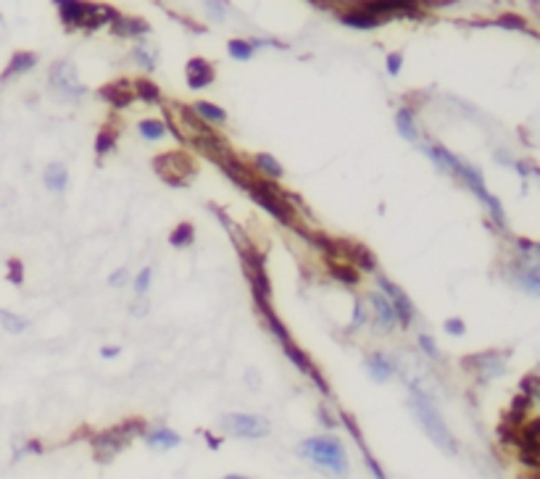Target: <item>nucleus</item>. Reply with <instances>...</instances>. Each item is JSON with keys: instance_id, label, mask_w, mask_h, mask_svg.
<instances>
[{"instance_id": "obj_1", "label": "nucleus", "mask_w": 540, "mask_h": 479, "mask_svg": "<svg viewBox=\"0 0 540 479\" xmlns=\"http://www.w3.org/2000/svg\"><path fill=\"white\" fill-rule=\"evenodd\" d=\"M298 456L308 458L311 463H317L319 469H324L327 474L335 477H345L348 471V458H345V448L335 437H311L298 445Z\"/></svg>"}, {"instance_id": "obj_2", "label": "nucleus", "mask_w": 540, "mask_h": 479, "mask_svg": "<svg viewBox=\"0 0 540 479\" xmlns=\"http://www.w3.org/2000/svg\"><path fill=\"white\" fill-rule=\"evenodd\" d=\"M411 406H414V413H417L419 424H422L424 432H427V437L438 445L440 450H445V453H456V450H458V443L454 440L451 429L445 427V422H443L440 411L435 409V406H432V400H430L422 390H417V387H411Z\"/></svg>"}, {"instance_id": "obj_3", "label": "nucleus", "mask_w": 540, "mask_h": 479, "mask_svg": "<svg viewBox=\"0 0 540 479\" xmlns=\"http://www.w3.org/2000/svg\"><path fill=\"white\" fill-rule=\"evenodd\" d=\"M137 432H143V422H130V424H121V427L106 429L93 443L95 445V458L98 461H111L121 448H127V443L135 437Z\"/></svg>"}, {"instance_id": "obj_4", "label": "nucleus", "mask_w": 540, "mask_h": 479, "mask_svg": "<svg viewBox=\"0 0 540 479\" xmlns=\"http://www.w3.org/2000/svg\"><path fill=\"white\" fill-rule=\"evenodd\" d=\"M221 427L232 437H245V440H258L269 435V422L256 413H227L221 419Z\"/></svg>"}, {"instance_id": "obj_5", "label": "nucleus", "mask_w": 540, "mask_h": 479, "mask_svg": "<svg viewBox=\"0 0 540 479\" xmlns=\"http://www.w3.org/2000/svg\"><path fill=\"white\" fill-rule=\"evenodd\" d=\"M51 85L64 95L69 101H77L82 98L87 90L85 85H79V77H77V68L71 61H58L51 66Z\"/></svg>"}, {"instance_id": "obj_6", "label": "nucleus", "mask_w": 540, "mask_h": 479, "mask_svg": "<svg viewBox=\"0 0 540 479\" xmlns=\"http://www.w3.org/2000/svg\"><path fill=\"white\" fill-rule=\"evenodd\" d=\"M377 282H380V290L385 292L388 303L393 306V311H395V319H398V324H401V326L411 324V316H414V311H411V300H408V295H406V292L401 290L398 285H393L390 279H385V276H380Z\"/></svg>"}, {"instance_id": "obj_7", "label": "nucleus", "mask_w": 540, "mask_h": 479, "mask_svg": "<svg viewBox=\"0 0 540 479\" xmlns=\"http://www.w3.org/2000/svg\"><path fill=\"white\" fill-rule=\"evenodd\" d=\"M248 192H251V198H254L256 203L261 205V208H267L271 216L277 219V222L287 224L290 222V211H285V205H282V198H277L274 192H271L269 187H264V185H256V182H251L248 185Z\"/></svg>"}, {"instance_id": "obj_8", "label": "nucleus", "mask_w": 540, "mask_h": 479, "mask_svg": "<svg viewBox=\"0 0 540 479\" xmlns=\"http://www.w3.org/2000/svg\"><path fill=\"white\" fill-rule=\"evenodd\" d=\"M119 14L111 8V5H103V3H85V16H82V29L87 32H95V29H101L103 24H108V21H114Z\"/></svg>"}, {"instance_id": "obj_9", "label": "nucleus", "mask_w": 540, "mask_h": 479, "mask_svg": "<svg viewBox=\"0 0 540 479\" xmlns=\"http://www.w3.org/2000/svg\"><path fill=\"white\" fill-rule=\"evenodd\" d=\"M185 77H187V85L193 87V90H201V87H208L214 82V66L208 61H203V58H190L185 68Z\"/></svg>"}, {"instance_id": "obj_10", "label": "nucleus", "mask_w": 540, "mask_h": 479, "mask_svg": "<svg viewBox=\"0 0 540 479\" xmlns=\"http://www.w3.org/2000/svg\"><path fill=\"white\" fill-rule=\"evenodd\" d=\"M464 363H477V376H480V379H485V382L506 372V366L498 361V353H480V356H469Z\"/></svg>"}, {"instance_id": "obj_11", "label": "nucleus", "mask_w": 540, "mask_h": 479, "mask_svg": "<svg viewBox=\"0 0 540 479\" xmlns=\"http://www.w3.org/2000/svg\"><path fill=\"white\" fill-rule=\"evenodd\" d=\"M37 64V55L29 51H19L11 55V61H8V66H5V71L0 74V82H8L11 77H19V74H27L29 68Z\"/></svg>"}, {"instance_id": "obj_12", "label": "nucleus", "mask_w": 540, "mask_h": 479, "mask_svg": "<svg viewBox=\"0 0 540 479\" xmlns=\"http://www.w3.org/2000/svg\"><path fill=\"white\" fill-rule=\"evenodd\" d=\"M369 300H371L374 313H377V322H380V326H382L385 332H390L393 326L398 324V319H395V311H393V306L388 303V298H385L382 292H371Z\"/></svg>"}, {"instance_id": "obj_13", "label": "nucleus", "mask_w": 540, "mask_h": 479, "mask_svg": "<svg viewBox=\"0 0 540 479\" xmlns=\"http://www.w3.org/2000/svg\"><path fill=\"white\" fill-rule=\"evenodd\" d=\"M101 98L103 101H108L114 108H127L130 103H132V90L127 87V82H114V85H106L101 90Z\"/></svg>"}, {"instance_id": "obj_14", "label": "nucleus", "mask_w": 540, "mask_h": 479, "mask_svg": "<svg viewBox=\"0 0 540 479\" xmlns=\"http://www.w3.org/2000/svg\"><path fill=\"white\" fill-rule=\"evenodd\" d=\"M61 11V21L66 27H79L85 16V0H53Z\"/></svg>"}, {"instance_id": "obj_15", "label": "nucleus", "mask_w": 540, "mask_h": 479, "mask_svg": "<svg viewBox=\"0 0 540 479\" xmlns=\"http://www.w3.org/2000/svg\"><path fill=\"white\" fill-rule=\"evenodd\" d=\"M111 24H114V34H119V37H140V34H145L151 29L148 21H143V18H130V16H116Z\"/></svg>"}, {"instance_id": "obj_16", "label": "nucleus", "mask_w": 540, "mask_h": 479, "mask_svg": "<svg viewBox=\"0 0 540 479\" xmlns=\"http://www.w3.org/2000/svg\"><path fill=\"white\" fill-rule=\"evenodd\" d=\"M340 21H343L345 27H354V29H374V27H380V24H382L377 16L367 14L361 5L354 8V11H345V14L340 16Z\"/></svg>"}, {"instance_id": "obj_17", "label": "nucleus", "mask_w": 540, "mask_h": 479, "mask_svg": "<svg viewBox=\"0 0 540 479\" xmlns=\"http://www.w3.org/2000/svg\"><path fill=\"white\" fill-rule=\"evenodd\" d=\"M42 179H45V187L51 190V192H64L69 185V171L64 164H48Z\"/></svg>"}, {"instance_id": "obj_18", "label": "nucleus", "mask_w": 540, "mask_h": 479, "mask_svg": "<svg viewBox=\"0 0 540 479\" xmlns=\"http://www.w3.org/2000/svg\"><path fill=\"white\" fill-rule=\"evenodd\" d=\"M538 432H540V424L538 422H532V424L519 435V445H522L524 458H527L530 466H535V456H538Z\"/></svg>"}, {"instance_id": "obj_19", "label": "nucleus", "mask_w": 540, "mask_h": 479, "mask_svg": "<svg viewBox=\"0 0 540 479\" xmlns=\"http://www.w3.org/2000/svg\"><path fill=\"white\" fill-rule=\"evenodd\" d=\"M145 443L151 445L153 450H171V448L180 445V435H174L171 429H153L145 437Z\"/></svg>"}, {"instance_id": "obj_20", "label": "nucleus", "mask_w": 540, "mask_h": 479, "mask_svg": "<svg viewBox=\"0 0 540 479\" xmlns=\"http://www.w3.org/2000/svg\"><path fill=\"white\" fill-rule=\"evenodd\" d=\"M367 369H369L371 379H377V382H388L393 376V363L382 353H371L367 359Z\"/></svg>"}, {"instance_id": "obj_21", "label": "nucleus", "mask_w": 540, "mask_h": 479, "mask_svg": "<svg viewBox=\"0 0 540 479\" xmlns=\"http://www.w3.org/2000/svg\"><path fill=\"white\" fill-rule=\"evenodd\" d=\"M395 127H398V132L404 135V140H417L419 137V129H417V121H414V114L408 111V108H401L398 114H395Z\"/></svg>"}, {"instance_id": "obj_22", "label": "nucleus", "mask_w": 540, "mask_h": 479, "mask_svg": "<svg viewBox=\"0 0 540 479\" xmlns=\"http://www.w3.org/2000/svg\"><path fill=\"white\" fill-rule=\"evenodd\" d=\"M282 350H285L287 359L298 366V372H304V374H314V366H311V361L304 356V350H298V348H295V342L290 340V337H287V340H282Z\"/></svg>"}, {"instance_id": "obj_23", "label": "nucleus", "mask_w": 540, "mask_h": 479, "mask_svg": "<svg viewBox=\"0 0 540 479\" xmlns=\"http://www.w3.org/2000/svg\"><path fill=\"white\" fill-rule=\"evenodd\" d=\"M195 114L201 116L203 121H211V124H224L227 121V114L221 111L219 105H214V103H195Z\"/></svg>"}, {"instance_id": "obj_24", "label": "nucleus", "mask_w": 540, "mask_h": 479, "mask_svg": "<svg viewBox=\"0 0 540 479\" xmlns=\"http://www.w3.org/2000/svg\"><path fill=\"white\" fill-rule=\"evenodd\" d=\"M256 166L264 171L267 177H271V179H280V177H282V166H280V161H277L274 155H269V153H258V155H256Z\"/></svg>"}, {"instance_id": "obj_25", "label": "nucleus", "mask_w": 540, "mask_h": 479, "mask_svg": "<svg viewBox=\"0 0 540 479\" xmlns=\"http://www.w3.org/2000/svg\"><path fill=\"white\" fill-rule=\"evenodd\" d=\"M193 240H195V229H193V224H180L174 232H171L169 242L174 248H187V245H193Z\"/></svg>"}, {"instance_id": "obj_26", "label": "nucleus", "mask_w": 540, "mask_h": 479, "mask_svg": "<svg viewBox=\"0 0 540 479\" xmlns=\"http://www.w3.org/2000/svg\"><path fill=\"white\" fill-rule=\"evenodd\" d=\"M140 135L145 137V140H158V137L167 135V124L158 119H145L140 121Z\"/></svg>"}, {"instance_id": "obj_27", "label": "nucleus", "mask_w": 540, "mask_h": 479, "mask_svg": "<svg viewBox=\"0 0 540 479\" xmlns=\"http://www.w3.org/2000/svg\"><path fill=\"white\" fill-rule=\"evenodd\" d=\"M135 90H137V95H140V101H145V103H158V101H161V90L153 85L151 79H137Z\"/></svg>"}, {"instance_id": "obj_28", "label": "nucleus", "mask_w": 540, "mask_h": 479, "mask_svg": "<svg viewBox=\"0 0 540 479\" xmlns=\"http://www.w3.org/2000/svg\"><path fill=\"white\" fill-rule=\"evenodd\" d=\"M227 51H230V55L237 58V61H248V58L254 55V45H251V42H245V40H230Z\"/></svg>"}, {"instance_id": "obj_29", "label": "nucleus", "mask_w": 540, "mask_h": 479, "mask_svg": "<svg viewBox=\"0 0 540 479\" xmlns=\"http://www.w3.org/2000/svg\"><path fill=\"white\" fill-rule=\"evenodd\" d=\"M0 322H3V329H8V332H16V335L27 329V319L14 316V313H8V311H0Z\"/></svg>"}, {"instance_id": "obj_30", "label": "nucleus", "mask_w": 540, "mask_h": 479, "mask_svg": "<svg viewBox=\"0 0 540 479\" xmlns=\"http://www.w3.org/2000/svg\"><path fill=\"white\" fill-rule=\"evenodd\" d=\"M519 285H522V287H527V290L532 292V295H538V292H540V276H538V269H535V266H530L527 272L519 274Z\"/></svg>"}, {"instance_id": "obj_31", "label": "nucleus", "mask_w": 540, "mask_h": 479, "mask_svg": "<svg viewBox=\"0 0 540 479\" xmlns=\"http://www.w3.org/2000/svg\"><path fill=\"white\" fill-rule=\"evenodd\" d=\"M351 256L358 266H364V269H374V253H369L364 245H351Z\"/></svg>"}, {"instance_id": "obj_32", "label": "nucleus", "mask_w": 540, "mask_h": 479, "mask_svg": "<svg viewBox=\"0 0 540 479\" xmlns=\"http://www.w3.org/2000/svg\"><path fill=\"white\" fill-rule=\"evenodd\" d=\"M132 55H135L137 64H140L143 68H148V71L156 66V55H153L151 48H143V45H140V48H135V51H132Z\"/></svg>"}, {"instance_id": "obj_33", "label": "nucleus", "mask_w": 540, "mask_h": 479, "mask_svg": "<svg viewBox=\"0 0 540 479\" xmlns=\"http://www.w3.org/2000/svg\"><path fill=\"white\" fill-rule=\"evenodd\" d=\"M8 276H11L14 285H21V282H24V266H21L19 258H11V261H8Z\"/></svg>"}, {"instance_id": "obj_34", "label": "nucleus", "mask_w": 540, "mask_h": 479, "mask_svg": "<svg viewBox=\"0 0 540 479\" xmlns=\"http://www.w3.org/2000/svg\"><path fill=\"white\" fill-rule=\"evenodd\" d=\"M111 148H114V135H111V132H101L98 140H95V153L103 155V153H108Z\"/></svg>"}, {"instance_id": "obj_35", "label": "nucleus", "mask_w": 540, "mask_h": 479, "mask_svg": "<svg viewBox=\"0 0 540 479\" xmlns=\"http://www.w3.org/2000/svg\"><path fill=\"white\" fill-rule=\"evenodd\" d=\"M498 27H506V29H527L522 16H514V14H506V16L498 18Z\"/></svg>"}, {"instance_id": "obj_36", "label": "nucleus", "mask_w": 540, "mask_h": 479, "mask_svg": "<svg viewBox=\"0 0 540 479\" xmlns=\"http://www.w3.org/2000/svg\"><path fill=\"white\" fill-rule=\"evenodd\" d=\"M332 274L338 276L343 285H356V282H358L356 272H354V269H348V266H335V269H332Z\"/></svg>"}, {"instance_id": "obj_37", "label": "nucleus", "mask_w": 540, "mask_h": 479, "mask_svg": "<svg viewBox=\"0 0 540 479\" xmlns=\"http://www.w3.org/2000/svg\"><path fill=\"white\" fill-rule=\"evenodd\" d=\"M151 269H148V266H145V269H143V272L137 274V279H135V290H137V295H143V292L148 290V287H151Z\"/></svg>"}, {"instance_id": "obj_38", "label": "nucleus", "mask_w": 540, "mask_h": 479, "mask_svg": "<svg viewBox=\"0 0 540 479\" xmlns=\"http://www.w3.org/2000/svg\"><path fill=\"white\" fill-rule=\"evenodd\" d=\"M401 64H404V55H401V53H390L388 55V71L390 74H398V71H401Z\"/></svg>"}, {"instance_id": "obj_39", "label": "nucleus", "mask_w": 540, "mask_h": 479, "mask_svg": "<svg viewBox=\"0 0 540 479\" xmlns=\"http://www.w3.org/2000/svg\"><path fill=\"white\" fill-rule=\"evenodd\" d=\"M419 345L424 348V353H427V356H432V359H438V356H440L438 348H435V342L430 340L427 335H422V337H419Z\"/></svg>"}, {"instance_id": "obj_40", "label": "nucleus", "mask_w": 540, "mask_h": 479, "mask_svg": "<svg viewBox=\"0 0 540 479\" xmlns=\"http://www.w3.org/2000/svg\"><path fill=\"white\" fill-rule=\"evenodd\" d=\"M364 324V303L361 300H356V308H354V322H351V329H358V326Z\"/></svg>"}, {"instance_id": "obj_41", "label": "nucleus", "mask_w": 540, "mask_h": 479, "mask_svg": "<svg viewBox=\"0 0 540 479\" xmlns=\"http://www.w3.org/2000/svg\"><path fill=\"white\" fill-rule=\"evenodd\" d=\"M445 332L448 335H464V322L461 319H448L445 322Z\"/></svg>"}, {"instance_id": "obj_42", "label": "nucleus", "mask_w": 540, "mask_h": 479, "mask_svg": "<svg viewBox=\"0 0 540 479\" xmlns=\"http://www.w3.org/2000/svg\"><path fill=\"white\" fill-rule=\"evenodd\" d=\"M124 279H127V269H119V272H114L108 276V285H111V287H121Z\"/></svg>"}, {"instance_id": "obj_43", "label": "nucleus", "mask_w": 540, "mask_h": 479, "mask_svg": "<svg viewBox=\"0 0 540 479\" xmlns=\"http://www.w3.org/2000/svg\"><path fill=\"white\" fill-rule=\"evenodd\" d=\"M119 353H121L119 348H103V356H106V359H114V356H119Z\"/></svg>"}, {"instance_id": "obj_44", "label": "nucleus", "mask_w": 540, "mask_h": 479, "mask_svg": "<svg viewBox=\"0 0 540 479\" xmlns=\"http://www.w3.org/2000/svg\"><path fill=\"white\" fill-rule=\"evenodd\" d=\"M224 479H251V477H240V474H230V477H224Z\"/></svg>"}]
</instances>
